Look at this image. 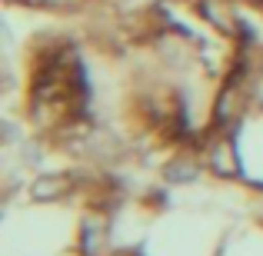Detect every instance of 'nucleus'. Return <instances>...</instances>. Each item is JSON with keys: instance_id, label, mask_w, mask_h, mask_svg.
Returning <instances> with one entry per match:
<instances>
[{"instance_id": "f257e3e1", "label": "nucleus", "mask_w": 263, "mask_h": 256, "mask_svg": "<svg viewBox=\"0 0 263 256\" xmlns=\"http://www.w3.org/2000/svg\"><path fill=\"white\" fill-rule=\"evenodd\" d=\"M67 190H70V176L67 173H53V176H40L30 186V196L37 203H50V200H60Z\"/></svg>"}, {"instance_id": "f03ea898", "label": "nucleus", "mask_w": 263, "mask_h": 256, "mask_svg": "<svg viewBox=\"0 0 263 256\" xmlns=\"http://www.w3.org/2000/svg\"><path fill=\"white\" fill-rule=\"evenodd\" d=\"M197 163H186V160H177L167 167V180L170 183H186V180H197Z\"/></svg>"}, {"instance_id": "7ed1b4c3", "label": "nucleus", "mask_w": 263, "mask_h": 256, "mask_svg": "<svg viewBox=\"0 0 263 256\" xmlns=\"http://www.w3.org/2000/svg\"><path fill=\"white\" fill-rule=\"evenodd\" d=\"M230 156H233L230 147H220L217 153H213V167H217V173H223V176H227V173H233V160H230Z\"/></svg>"}, {"instance_id": "20e7f679", "label": "nucleus", "mask_w": 263, "mask_h": 256, "mask_svg": "<svg viewBox=\"0 0 263 256\" xmlns=\"http://www.w3.org/2000/svg\"><path fill=\"white\" fill-rule=\"evenodd\" d=\"M203 13H206V20H213L217 27H223V30H230V17H227V13L220 10L217 4H203Z\"/></svg>"}, {"instance_id": "39448f33", "label": "nucleus", "mask_w": 263, "mask_h": 256, "mask_svg": "<svg viewBox=\"0 0 263 256\" xmlns=\"http://www.w3.org/2000/svg\"><path fill=\"white\" fill-rule=\"evenodd\" d=\"M110 256H137L134 250H117V253H110Z\"/></svg>"}]
</instances>
